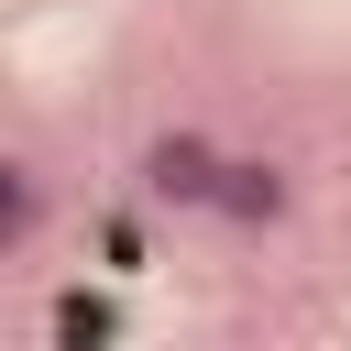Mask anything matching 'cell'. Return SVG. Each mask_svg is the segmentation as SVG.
<instances>
[{
    "label": "cell",
    "mask_w": 351,
    "mask_h": 351,
    "mask_svg": "<svg viewBox=\"0 0 351 351\" xmlns=\"http://www.w3.org/2000/svg\"><path fill=\"white\" fill-rule=\"evenodd\" d=\"M219 165H230L219 132L165 121V132L132 154V186H143V208H165V219H208V208H219Z\"/></svg>",
    "instance_id": "obj_1"
},
{
    "label": "cell",
    "mask_w": 351,
    "mask_h": 351,
    "mask_svg": "<svg viewBox=\"0 0 351 351\" xmlns=\"http://www.w3.org/2000/svg\"><path fill=\"white\" fill-rule=\"evenodd\" d=\"M44 219H55L44 165H33V154H0V263H22V252L44 241Z\"/></svg>",
    "instance_id": "obj_3"
},
{
    "label": "cell",
    "mask_w": 351,
    "mask_h": 351,
    "mask_svg": "<svg viewBox=\"0 0 351 351\" xmlns=\"http://www.w3.org/2000/svg\"><path fill=\"white\" fill-rule=\"evenodd\" d=\"M219 230H241V241H274L285 219H296V165L285 154H230L219 165V208H208Z\"/></svg>",
    "instance_id": "obj_2"
},
{
    "label": "cell",
    "mask_w": 351,
    "mask_h": 351,
    "mask_svg": "<svg viewBox=\"0 0 351 351\" xmlns=\"http://www.w3.org/2000/svg\"><path fill=\"white\" fill-rule=\"evenodd\" d=\"M110 329H121V307H110V296H88V285H66V296H55V351H99Z\"/></svg>",
    "instance_id": "obj_4"
}]
</instances>
